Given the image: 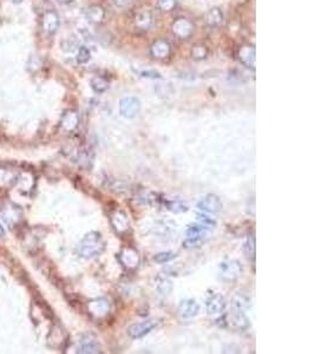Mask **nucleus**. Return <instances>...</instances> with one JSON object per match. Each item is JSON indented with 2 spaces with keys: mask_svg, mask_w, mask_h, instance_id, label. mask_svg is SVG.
<instances>
[{
  "mask_svg": "<svg viewBox=\"0 0 315 354\" xmlns=\"http://www.w3.org/2000/svg\"><path fill=\"white\" fill-rule=\"evenodd\" d=\"M170 52H171L170 44H169L167 40H163V39L156 40L150 47L151 56L156 58V59H164V58H168Z\"/></svg>",
  "mask_w": 315,
  "mask_h": 354,
  "instance_id": "17",
  "label": "nucleus"
},
{
  "mask_svg": "<svg viewBox=\"0 0 315 354\" xmlns=\"http://www.w3.org/2000/svg\"><path fill=\"white\" fill-rule=\"evenodd\" d=\"M171 30L175 36L181 38V39H186L194 32V24L185 18H177L172 23Z\"/></svg>",
  "mask_w": 315,
  "mask_h": 354,
  "instance_id": "11",
  "label": "nucleus"
},
{
  "mask_svg": "<svg viewBox=\"0 0 315 354\" xmlns=\"http://www.w3.org/2000/svg\"><path fill=\"white\" fill-rule=\"evenodd\" d=\"M212 229L209 227L202 225V223H197L189 227L186 230V239L183 242V247L186 249H195L202 246V243L206 241L208 238V230Z\"/></svg>",
  "mask_w": 315,
  "mask_h": 354,
  "instance_id": "2",
  "label": "nucleus"
},
{
  "mask_svg": "<svg viewBox=\"0 0 315 354\" xmlns=\"http://www.w3.org/2000/svg\"><path fill=\"white\" fill-rule=\"evenodd\" d=\"M113 2H115V4L118 6H125L129 4L131 0H113Z\"/></svg>",
  "mask_w": 315,
  "mask_h": 354,
  "instance_id": "36",
  "label": "nucleus"
},
{
  "mask_svg": "<svg viewBox=\"0 0 315 354\" xmlns=\"http://www.w3.org/2000/svg\"><path fill=\"white\" fill-rule=\"evenodd\" d=\"M249 302H250V300L242 294H237L234 299L235 307H236V309H240V311H243V309L247 308L249 306Z\"/></svg>",
  "mask_w": 315,
  "mask_h": 354,
  "instance_id": "32",
  "label": "nucleus"
},
{
  "mask_svg": "<svg viewBox=\"0 0 315 354\" xmlns=\"http://www.w3.org/2000/svg\"><path fill=\"white\" fill-rule=\"evenodd\" d=\"M176 257V254L174 252H162L156 254L154 256V261L157 263H167L169 261L174 260Z\"/></svg>",
  "mask_w": 315,
  "mask_h": 354,
  "instance_id": "29",
  "label": "nucleus"
},
{
  "mask_svg": "<svg viewBox=\"0 0 315 354\" xmlns=\"http://www.w3.org/2000/svg\"><path fill=\"white\" fill-rule=\"evenodd\" d=\"M0 215H2V218L6 225L11 227V228H15L16 226L19 225L20 220H22L23 210L19 205L15 203H8L3 205Z\"/></svg>",
  "mask_w": 315,
  "mask_h": 354,
  "instance_id": "5",
  "label": "nucleus"
},
{
  "mask_svg": "<svg viewBox=\"0 0 315 354\" xmlns=\"http://www.w3.org/2000/svg\"><path fill=\"white\" fill-rule=\"evenodd\" d=\"M220 276L224 281H235L243 273V266L237 260H228L220 264Z\"/></svg>",
  "mask_w": 315,
  "mask_h": 354,
  "instance_id": "4",
  "label": "nucleus"
},
{
  "mask_svg": "<svg viewBox=\"0 0 315 354\" xmlns=\"http://www.w3.org/2000/svg\"><path fill=\"white\" fill-rule=\"evenodd\" d=\"M157 325H158V321L155 320V319L145 320L143 322H140V324H134L128 328V334H129L130 338L133 339H141L147 334H149L152 329L157 327Z\"/></svg>",
  "mask_w": 315,
  "mask_h": 354,
  "instance_id": "7",
  "label": "nucleus"
},
{
  "mask_svg": "<svg viewBox=\"0 0 315 354\" xmlns=\"http://www.w3.org/2000/svg\"><path fill=\"white\" fill-rule=\"evenodd\" d=\"M48 345L53 348H61L65 342H67V333L60 326H54L51 329L50 334H48Z\"/></svg>",
  "mask_w": 315,
  "mask_h": 354,
  "instance_id": "18",
  "label": "nucleus"
},
{
  "mask_svg": "<svg viewBox=\"0 0 315 354\" xmlns=\"http://www.w3.org/2000/svg\"><path fill=\"white\" fill-rule=\"evenodd\" d=\"M110 222L118 234H125L130 229V223L128 215L123 210H116L110 215Z\"/></svg>",
  "mask_w": 315,
  "mask_h": 354,
  "instance_id": "13",
  "label": "nucleus"
},
{
  "mask_svg": "<svg viewBox=\"0 0 315 354\" xmlns=\"http://www.w3.org/2000/svg\"><path fill=\"white\" fill-rule=\"evenodd\" d=\"M118 260L122 263L123 267H125L127 269H135L140 264V255H138L137 250L131 248V247H127L123 248L118 254Z\"/></svg>",
  "mask_w": 315,
  "mask_h": 354,
  "instance_id": "10",
  "label": "nucleus"
},
{
  "mask_svg": "<svg viewBox=\"0 0 315 354\" xmlns=\"http://www.w3.org/2000/svg\"><path fill=\"white\" fill-rule=\"evenodd\" d=\"M238 59L245 66L255 70L256 66V52L255 47L251 45H243L238 50Z\"/></svg>",
  "mask_w": 315,
  "mask_h": 354,
  "instance_id": "15",
  "label": "nucleus"
},
{
  "mask_svg": "<svg viewBox=\"0 0 315 354\" xmlns=\"http://www.w3.org/2000/svg\"><path fill=\"white\" fill-rule=\"evenodd\" d=\"M90 57H91V53H90V50L88 47H81L77 53V61L79 64H84L86 61H89Z\"/></svg>",
  "mask_w": 315,
  "mask_h": 354,
  "instance_id": "33",
  "label": "nucleus"
},
{
  "mask_svg": "<svg viewBox=\"0 0 315 354\" xmlns=\"http://www.w3.org/2000/svg\"><path fill=\"white\" fill-rule=\"evenodd\" d=\"M165 207L174 213H185L188 210V205L181 201H167L165 202Z\"/></svg>",
  "mask_w": 315,
  "mask_h": 354,
  "instance_id": "28",
  "label": "nucleus"
},
{
  "mask_svg": "<svg viewBox=\"0 0 315 354\" xmlns=\"http://www.w3.org/2000/svg\"><path fill=\"white\" fill-rule=\"evenodd\" d=\"M111 306L110 302L104 298H98L95 300H91L88 304V312L92 318L103 319L110 313Z\"/></svg>",
  "mask_w": 315,
  "mask_h": 354,
  "instance_id": "6",
  "label": "nucleus"
},
{
  "mask_svg": "<svg viewBox=\"0 0 315 354\" xmlns=\"http://www.w3.org/2000/svg\"><path fill=\"white\" fill-rule=\"evenodd\" d=\"M226 299H224L221 294L214 293L210 294L209 298L206 301V308L208 314H221L224 309H226Z\"/></svg>",
  "mask_w": 315,
  "mask_h": 354,
  "instance_id": "12",
  "label": "nucleus"
},
{
  "mask_svg": "<svg viewBox=\"0 0 315 354\" xmlns=\"http://www.w3.org/2000/svg\"><path fill=\"white\" fill-rule=\"evenodd\" d=\"M13 2H17V3H18V2H22V0H13Z\"/></svg>",
  "mask_w": 315,
  "mask_h": 354,
  "instance_id": "38",
  "label": "nucleus"
},
{
  "mask_svg": "<svg viewBox=\"0 0 315 354\" xmlns=\"http://www.w3.org/2000/svg\"><path fill=\"white\" fill-rule=\"evenodd\" d=\"M16 183H18V185L20 187V190L24 191V192H29L34 185L33 175L29 173V171H23V173H19Z\"/></svg>",
  "mask_w": 315,
  "mask_h": 354,
  "instance_id": "22",
  "label": "nucleus"
},
{
  "mask_svg": "<svg viewBox=\"0 0 315 354\" xmlns=\"http://www.w3.org/2000/svg\"><path fill=\"white\" fill-rule=\"evenodd\" d=\"M157 291L160 292L162 295H168L172 290V285L171 281L168 279V277H158L157 279Z\"/></svg>",
  "mask_w": 315,
  "mask_h": 354,
  "instance_id": "27",
  "label": "nucleus"
},
{
  "mask_svg": "<svg viewBox=\"0 0 315 354\" xmlns=\"http://www.w3.org/2000/svg\"><path fill=\"white\" fill-rule=\"evenodd\" d=\"M177 6V0H158V8L163 12H170Z\"/></svg>",
  "mask_w": 315,
  "mask_h": 354,
  "instance_id": "31",
  "label": "nucleus"
},
{
  "mask_svg": "<svg viewBox=\"0 0 315 354\" xmlns=\"http://www.w3.org/2000/svg\"><path fill=\"white\" fill-rule=\"evenodd\" d=\"M204 20H206V23L209 26H217L223 22V15H222V12H221L220 9H217V8L210 9L209 11L206 13Z\"/></svg>",
  "mask_w": 315,
  "mask_h": 354,
  "instance_id": "24",
  "label": "nucleus"
},
{
  "mask_svg": "<svg viewBox=\"0 0 315 354\" xmlns=\"http://www.w3.org/2000/svg\"><path fill=\"white\" fill-rule=\"evenodd\" d=\"M151 23H152V17L150 15V12L148 11L137 13L136 17H135V25L141 30L149 29L151 25Z\"/></svg>",
  "mask_w": 315,
  "mask_h": 354,
  "instance_id": "25",
  "label": "nucleus"
},
{
  "mask_svg": "<svg viewBox=\"0 0 315 354\" xmlns=\"http://www.w3.org/2000/svg\"><path fill=\"white\" fill-rule=\"evenodd\" d=\"M4 236H5V230L2 226H0V238H4Z\"/></svg>",
  "mask_w": 315,
  "mask_h": 354,
  "instance_id": "37",
  "label": "nucleus"
},
{
  "mask_svg": "<svg viewBox=\"0 0 315 354\" xmlns=\"http://www.w3.org/2000/svg\"><path fill=\"white\" fill-rule=\"evenodd\" d=\"M91 88L97 94H103V92H105L109 89V81L106 78L97 76V77L92 78Z\"/></svg>",
  "mask_w": 315,
  "mask_h": 354,
  "instance_id": "26",
  "label": "nucleus"
},
{
  "mask_svg": "<svg viewBox=\"0 0 315 354\" xmlns=\"http://www.w3.org/2000/svg\"><path fill=\"white\" fill-rule=\"evenodd\" d=\"M142 77L145 78H161L160 74H157V72L155 71H145L142 74Z\"/></svg>",
  "mask_w": 315,
  "mask_h": 354,
  "instance_id": "35",
  "label": "nucleus"
},
{
  "mask_svg": "<svg viewBox=\"0 0 315 354\" xmlns=\"http://www.w3.org/2000/svg\"><path fill=\"white\" fill-rule=\"evenodd\" d=\"M244 249L245 253L248 254V256H255V239L253 238V236L247 239V241L244 243Z\"/></svg>",
  "mask_w": 315,
  "mask_h": 354,
  "instance_id": "34",
  "label": "nucleus"
},
{
  "mask_svg": "<svg viewBox=\"0 0 315 354\" xmlns=\"http://www.w3.org/2000/svg\"><path fill=\"white\" fill-rule=\"evenodd\" d=\"M105 250V242L99 233L90 232L78 243L76 252L81 257L91 259L98 256Z\"/></svg>",
  "mask_w": 315,
  "mask_h": 354,
  "instance_id": "1",
  "label": "nucleus"
},
{
  "mask_svg": "<svg viewBox=\"0 0 315 354\" xmlns=\"http://www.w3.org/2000/svg\"><path fill=\"white\" fill-rule=\"evenodd\" d=\"M197 208H199L201 211L215 214V213H219L221 209H222V202H221L219 196L209 194L201 198L199 203H197Z\"/></svg>",
  "mask_w": 315,
  "mask_h": 354,
  "instance_id": "9",
  "label": "nucleus"
},
{
  "mask_svg": "<svg viewBox=\"0 0 315 354\" xmlns=\"http://www.w3.org/2000/svg\"><path fill=\"white\" fill-rule=\"evenodd\" d=\"M77 353L82 354H93L100 353V346L97 338L93 334H86L84 338L81 340L79 343Z\"/></svg>",
  "mask_w": 315,
  "mask_h": 354,
  "instance_id": "14",
  "label": "nucleus"
},
{
  "mask_svg": "<svg viewBox=\"0 0 315 354\" xmlns=\"http://www.w3.org/2000/svg\"><path fill=\"white\" fill-rule=\"evenodd\" d=\"M208 54V49L203 45H196L192 51V57L195 60H201L204 59Z\"/></svg>",
  "mask_w": 315,
  "mask_h": 354,
  "instance_id": "30",
  "label": "nucleus"
},
{
  "mask_svg": "<svg viewBox=\"0 0 315 354\" xmlns=\"http://www.w3.org/2000/svg\"><path fill=\"white\" fill-rule=\"evenodd\" d=\"M19 173L9 168H0V185H13L17 182Z\"/></svg>",
  "mask_w": 315,
  "mask_h": 354,
  "instance_id": "23",
  "label": "nucleus"
},
{
  "mask_svg": "<svg viewBox=\"0 0 315 354\" xmlns=\"http://www.w3.org/2000/svg\"><path fill=\"white\" fill-rule=\"evenodd\" d=\"M85 17L89 23L91 24H99L103 22L104 17H105V11L102 6L99 5H91L88 8L85 12Z\"/></svg>",
  "mask_w": 315,
  "mask_h": 354,
  "instance_id": "20",
  "label": "nucleus"
},
{
  "mask_svg": "<svg viewBox=\"0 0 315 354\" xmlns=\"http://www.w3.org/2000/svg\"><path fill=\"white\" fill-rule=\"evenodd\" d=\"M79 123V117L77 115V112L75 111H67L64 113L63 118H61L60 125L65 131H72L78 126Z\"/></svg>",
  "mask_w": 315,
  "mask_h": 354,
  "instance_id": "21",
  "label": "nucleus"
},
{
  "mask_svg": "<svg viewBox=\"0 0 315 354\" xmlns=\"http://www.w3.org/2000/svg\"><path fill=\"white\" fill-rule=\"evenodd\" d=\"M199 304L194 299H185L178 306V314L183 319L194 318L199 313Z\"/></svg>",
  "mask_w": 315,
  "mask_h": 354,
  "instance_id": "16",
  "label": "nucleus"
},
{
  "mask_svg": "<svg viewBox=\"0 0 315 354\" xmlns=\"http://www.w3.org/2000/svg\"><path fill=\"white\" fill-rule=\"evenodd\" d=\"M141 111V102L136 97H125L119 102V112L125 118H134Z\"/></svg>",
  "mask_w": 315,
  "mask_h": 354,
  "instance_id": "8",
  "label": "nucleus"
},
{
  "mask_svg": "<svg viewBox=\"0 0 315 354\" xmlns=\"http://www.w3.org/2000/svg\"><path fill=\"white\" fill-rule=\"evenodd\" d=\"M59 26V17L54 11H47L43 16V29L46 33L53 34Z\"/></svg>",
  "mask_w": 315,
  "mask_h": 354,
  "instance_id": "19",
  "label": "nucleus"
},
{
  "mask_svg": "<svg viewBox=\"0 0 315 354\" xmlns=\"http://www.w3.org/2000/svg\"><path fill=\"white\" fill-rule=\"evenodd\" d=\"M59 2H69V0H59Z\"/></svg>",
  "mask_w": 315,
  "mask_h": 354,
  "instance_id": "39",
  "label": "nucleus"
},
{
  "mask_svg": "<svg viewBox=\"0 0 315 354\" xmlns=\"http://www.w3.org/2000/svg\"><path fill=\"white\" fill-rule=\"evenodd\" d=\"M221 321H222V326L233 331L242 332L249 327L248 318L244 315L243 311H240V309H235L233 312L224 314Z\"/></svg>",
  "mask_w": 315,
  "mask_h": 354,
  "instance_id": "3",
  "label": "nucleus"
}]
</instances>
